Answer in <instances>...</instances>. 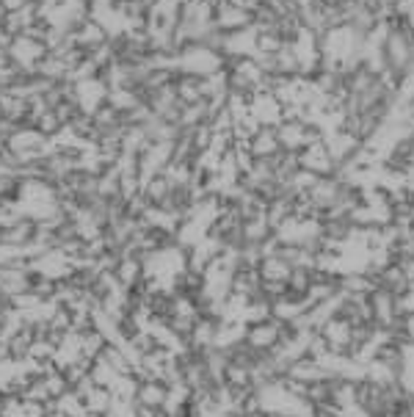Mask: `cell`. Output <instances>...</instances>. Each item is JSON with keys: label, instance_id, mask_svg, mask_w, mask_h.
<instances>
[{"label": "cell", "instance_id": "1", "mask_svg": "<svg viewBox=\"0 0 414 417\" xmlns=\"http://www.w3.org/2000/svg\"><path fill=\"white\" fill-rule=\"evenodd\" d=\"M97 185H102L100 180H97ZM119 188H122V180L116 177V180H113V185H111V194H113V197H122V191H119ZM97 197L108 202V188H97ZM122 202H124V199H122Z\"/></svg>", "mask_w": 414, "mask_h": 417}]
</instances>
